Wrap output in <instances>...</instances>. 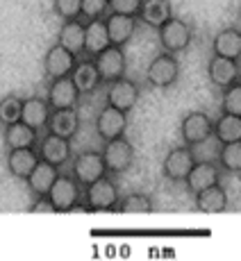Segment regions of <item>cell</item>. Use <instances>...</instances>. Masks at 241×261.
<instances>
[{
  "label": "cell",
  "instance_id": "1",
  "mask_svg": "<svg viewBox=\"0 0 241 261\" xmlns=\"http://www.w3.org/2000/svg\"><path fill=\"white\" fill-rule=\"evenodd\" d=\"M118 187L112 177L103 175L100 179H96L93 184L84 187V200L82 207L87 212H114L118 207Z\"/></svg>",
  "mask_w": 241,
  "mask_h": 261
},
{
  "label": "cell",
  "instance_id": "2",
  "mask_svg": "<svg viewBox=\"0 0 241 261\" xmlns=\"http://www.w3.org/2000/svg\"><path fill=\"white\" fill-rule=\"evenodd\" d=\"M157 37H159V46L166 53H184L194 41V28L189 25L184 18L171 16L164 25L157 28Z\"/></svg>",
  "mask_w": 241,
  "mask_h": 261
},
{
  "label": "cell",
  "instance_id": "3",
  "mask_svg": "<svg viewBox=\"0 0 241 261\" xmlns=\"http://www.w3.org/2000/svg\"><path fill=\"white\" fill-rule=\"evenodd\" d=\"M48 198L53 200L55 212H73V209L82 207V184L73 175L59 173L48 191Z\"/></svg>",
  "mask_w": 241,
  "mask_h": 261
},
{
  "label": "cell",
  "instance_id": "4",
  "mask_svg": "<svg viewBox=\"0 0 241 261\" xmlns=\"http://www.w3.org/2000/svg\"><path fill=\"white\" fill-rule=\"evenodd\" d=\"M178 77H180V62L173 53H166V50L162 55H157V57H153V62L146 68V80L155 89L173 87L178 82Z\"/></svg>",
  "mask_w": 241,
  "mask_h": 261
},
{
  "label": "cell",
  "instance_id": "5",
  "mask_svg": "<svg viewBox=\"0 0 241 261\" xmlns=\"http://www.w3.org/2000/svg\"><path fill=\"white\" fill-rule=\"evenodd\" d=\"M103 159H105V168L112 175L128 173L130 166L134 164V148L128 139L116 137L109 139L103 145Z\"/></svg>",
  "mask_w": 241,
  "mask_h": 261
},
{
  "label": "cell",
  "instance_id": "6",
  "mask_svg": "<svg viewBox=\"0 0 241 261\" xmlns=\"http://www.w3.org/2000/svg\"><path fill=\"white\" fill-rule=\"evenodd\" d=\"M71 175L82 184V189L93 184L96 179L103 177V175H107L103 152H96V150H84V152H80L71 162Z\"/></svg>",
  "mask_w": 241,
  "mask_h": 261
},
{
  "label": "cell",
  "instance_id": "7",
  "mask_svg": "<svg viewBox=\"0 0 241 261\" xmlns=\"http://www.w3.org/2000/svg\"><path fill=\"white\" fill-rule=\"evenodd\" d=\"M139 95H141V89H139L137 82L123 77L114 80V82H107V93H105V102L112 105V107L120 109V112L130 114L134 109V105L139 102Z\"/></svg>",
  "mask_w": 241,
  "mask_h": 261
},
{
  "label": "cell",
  "instance_id": "8",
  "mask_svg": "<svg viewBox=\"0 0 241 261\" xmlns=\"http://www.w3.org/2000/svg\"><path fill=\"white\" fill-rule=\"evenodd\" d=\"M194 164H196V157H194L191 145L184 143V145H178V148H171L166 152L162 164V173L171 182H184L189 170L194 168Z\"/></svg>",
  "mask_w": 241,
  "mask_h": 261
},
{
  "label": "cell",
  "instance_id": "9",
  "mask_svg": "<svg viewBox=\"0 0 241 261\" xmlns=\"http://www.w3.org/2000/svg\"><path fill=\"white\" fill-rule=\"evenodd\" d=\"M180 134H182V141L187 145H198L214 134V120L205 112H189L182 118Z\"/></svg>",
  "mask_w": 241,
  "mask_h": 261
},
{
  "label": "cell",
  "instance_id": "10",
  "mask_svg": "<svg viewBox=\"0 0 241 261\" xmlns=\"http://www.w3.org/2000/svg\"><path fill=\"white\" fill-rule=\"evenodd\" d=\"M93 62H96L103 82H114V80L123 77L128 71V59H125V53L120 46H107L103 53L93 57Z\"/></svg>",
  "mask_w": 241,
  "mask_h": 261
},
{
  "label": "cell",
  "instance_id": "11",
  "mask_svg": "<svg viewBox=\"0 0 241 261\" xmlns=\"http://www.w3.org/2000/svg\"><path fill=\"white\" fill-rule=\"evenodd\" d=\"M39 157L46 159L53 166L62 168L64 164H68L73 159L71 139H64V137H57V134L48 132L43 139H39Z\"/></svg>",
  "mask_w": 241,
  "mask_h": 261
},
{
  "label": "cell",
  "instance_id": "12",
  "mask_svg": "<svg viewBox=\"0 0 241 261\" xmlns=\"http://www.w3.org/2000/svg\"><path fill=\"white\" fill-rule=\"evenodd\" d=\"M78 57L73 53H68L64 46L55 43L53 48H48L46 57H43V73L48 80H57V77H66L73 73Z\"/></svg>",
  "mask_w": 241,
  "mask_h": 261
},
{
  "label": "cell",
  "instance_id": "13",
  "mask_svg": "<svg viewBox=\"0 0 241 261\" xmlns=\"http://www.w3.org/2000/svg\"><path fill=\"white\" fill-rule=\"evenodd\" d=\"M80 98L82 93L78 91V87L73 84L71 75L66 77H57V80H50V87H48V102L53 109H73L78 107Z\"/></svg>",
  "mask_w": 241,
  "mask_h": 261
},
{
  "label": "cell",
  "instance_id": "14",
  "mask_svg": "<svg viewBox=\"0 0 241 261\" xmlns=\"http://www.w3.org/2000/svg\"><path fill=\"white\" fill-rule=\"evenodd\" d=\"M125 127H128V114L125 112L112 107V105H105V107L100 109V114L96 118V132H98V137L103 139V141L123 137Z\"/></svg>",
  "mask_w": 241,
  "mask_h": 261
},
{
  "label": "cell",
  "instance_id": "15",
  "mask_svg": "<svg viewBox=\"0 0 241 261\" xmlns=\"http://www.w3.org/2000/svg\"><path fill=\"white\" fill-rule=\"evenodd\" d=\"M137 16H128V14H116V12H109L105 16V25H107V32H109V41L112 46H120L123 48L130 39L134 37L137 32Z\"/></svg>",
  "mask_w": 241,
  "mask_h": 261
},
{
  "label": "cell",
  "instance_id": "16",
  "mask_svg": "<svg viewBox=\"0 0 241 261\" xmlns=\"http://www.w3.org/2000/svg\"><path fill=\"white\" fill-rule=\"evenodd\" d=\"M50 107L48 98H39V95H32V98L23 100V109H21V120L30 127H34L37 132L48 127V118H50Z\"/></svg>",
  "mask_w": 241,
  "mask_h": 261
},
{
  "label": "cell",
  "instance_id": "17",
  "mask_svg": "<svg viewBox=\"0 0 241 261\" xmlns=\"http://www.w3.org/2000/svg\"><path fill=\"white\" fill-rule=\"evenodd\" d=\"M207 75L212 80V84H216L219 89H225L239 80V62L237 59L214 55L207 64Z\"/></svg>",
  "mask_w": 241,
  "mask_h": 261
},
{
  "label": "cell",
  "instance_id": "18",
  "mask_svg": "<svg viewBox=\"0 0 241 261\" xmlns=\"http://www.w3.org/2000/svg\"><path fill=\"white\" fill-rule=\"evenodd\" d=\"M39 152L34 148H14L7 150V170L9 175H14L16 179H28L34 166L39 164Z\"/></svg>",
  "mask_w": 241,
  "mask_h": 261
},
{
  "label": "cell",
  "instance_id": "19",
  "mask_svg": "<svg viewBox=\"0 0 241 261\" xmlns=\"http://www.w3.org/2000/svg\"><path fill=\"white\" fill-rule=\"evenodd\" d=\"M71 80H73V84L78 87V91L82 95L93 93L100 84H103V77H100L93 57L91 59H78V64H75V68L71 73Z\"/></svg>",
  "mask_w": 241,
  "mask_h": 261
},
{
  "label": "cell",
  "instance_id": "20",
  "mask_svg": "<svg viewBox=\"0 0 241 261\" xmlns=\"http://www.w3.org/2000/svg\"><path fill=\"white\" fill-rule=\"evenodd\" d=\"M221 182V170L214 162H196L194 168L189 170L187 179H184V184H187V189L191 191L196 195L198 191L212 187V184H219Z\"/></svg>",
  "mask_w": 241,
  "mask_h": 261
},
{
  "label": "cell",
  "instance_id": "21",
  "mask_svg": "<svg viewBox=\"0 0 241 261\" xmlns=\"http://www.w3.org/2000/svg\"><path fill=\"white\" fill-rule=\"evenodd\" d=\"M107 46H112V41H109L105 18H91V21L84 23V55L96 57Z\"/></svg>",
  "mask_w": 241,
  "mask_h": 261
},
{
  "label": "cell",
  "instance_id": "22",
  "mask_svg": "<svg viewBox=\"0 0 241 261\" xmlns=\"http://www.w3.org/2000/svg\"><path fill=\"white\" fill-rule=\"evenodd\" d=\"M46 129L57 134V137L73 139L80 129V116H78V112H75V107L73 109H53Z\"/></svg>",
  "mask_w": 241,
  "mask_h": 261
},
{
  "label": "cell",
  "instance_id": "23",
  "mask_svg": "<svg viewBox=\"0 0 241 261\" xmlns=\"http://www.w3.org/2000/svg\"><path fill=\"white\" fill-rule=\"evenodd\" d=\"M57 175H59V168L57 166L48 164L46 159H39V164L34 166L32 173H30V177L25 179V184H28L30 193H34V195H48V191L55 184Z\"/></svg>",
  "mask_w": 241,
  "mask_h": 261
},
{
  "label": "cell",
  "instance_id": "24",
  "mask_svg": "<svg viewBox=\"0 0 241 261\" xmlns=\"http://www.w3.org/2000/svg\"><path fill=\"white\" fill-rule=\"evenodd\" d=\"M5 145L7 150L14 148H34L39 143V132L30 125H25L23 120H16V123L5 125Z\"/></svg>",
  "mask_w": 241,
  "mask_h": 261
},
{
  "label": "cell",
  "instance_id": "25",
  "mask_svg": "<svg viewBox=\"0 0 241 261\" xmlns=\"http://www.w3.org/2000/svg\"><path fill=\"white\" fill-rule=\"evenodd\" d=\"M196 209L203 214H221L228 209V193L221 187V182L196 193Z\"/></svg>",
  "mask_w": 241,
  "mask_h": 261
},
{
  "label": "cell",
  "instance_id": "26",
  "mask_svg": "<svg viewBox=\"0 0 241 261\" xmlns=\"http://www.w3.org/2000/svg\"><path fill=\"white\" fill-rule=\"evenodd\" d=\"M214 55L230 59H241V30L239 28H223L216 37L212 39Z\"/></svg>",
  "mask_w": 241,
  "mask_h": 261
},
{
  "label": "cell",
  "instance_id": "27",
  "mask_svg": "<svg viewBox=\"0 0 241 261\" xmlns=\"http://www.w3.org/2000/svg\"><path fill=\"white\" fill-rule=\"evenodd\" d=\"M171 16H173V7H171L168 0H143L137 18L143 25H148V28L157 30L159 25H164Z\"/></svg>",
  "mask_w": 241,
  "mask_h": 261
},
{
  "label": "cell",
  "instance_id": "28",
  "mask_svg": "<svg viewBox=\"0 0 241 261\" xmlns=\"http://www.w3.org/2000/svg\"><path fill=\"white\" fill-rule=\"evenodd\" d=\"M57 43L64 46L68 53H73L75 57L84 53V23L80 18H71V21H64L62 30H59Z\"/></svg>",
  "mask_w": 241,
  "mask_h": 261
},
{
  "label": "cell",
  "instance_id": "29",
  "mask_svg": "<svg viewBox=\"0 0 241 261\" xmlns=\"http://www.w3.org/2000/svg\"><path fill=\"white\" fill-rule=\"evenodd\" d=\"M214 139L219 143L241 141V116L221 112V116L214 120Z\"/></svg>",
  "mask_w": 241,
  "mask_h": 261
},
{
  "label": "cell",
  "instance_id": "30",
  "mask_svg": "<svg viewBox=\"0 0 241 261\" xmlns=\"http://www.w3.org/2000/svg\"><path fill=\"white\" fill-rule=\"evenodd\" d=\"M216 159L223 170H228V173H241V141L221 143Z\"/></svg>",
  "mask_w": 241,
  "mask_h": 261
},
{
  "label": "cell",
  "instance_id": "31",
  "mask_svg": "<svg viewBox=\"0 0 241 261\" xmlns=\"http://www.w3.org/2000/svg\"><path fill=\"white\" fill-rule=\"evenodd\" d=\"M118 212L123 214H150L153 212V200L146 193H128L118 200Z\"/></svg>",
  "mask_w": 241,
  "mask_h": 261
},
{
  "label": "cell",
  "instance_id": "32",
  "mask_svg": "<svg viewBox=\"0 0 241 261\" xmlns=\"http://www.w3.org/2000/svg\"><path fill=\"white\" fill-rule=\"evenodd\" d=\"M21 109H23V98H18V95L9 93L5 98H0V123H3V127L21 120Z\"/></svg>",
  "mask_w": 241,
  "mask_h": 261
},
{
  "label": "cell",
  "instance_id": "33",
  "mask_svg": "<svg viewBox=\"0 0 241 261\" xmlns=\"http://www.w3.org/2000/svg\"><path fill=\"white\" fill-rule=\"evenodd\" d=\"M221 109L228 114H237L241 116V82H234L223 89L221 95Z\"/></svg>",
  "mask_w": 241,
  "mask_h": 261
},
{
  "label": "cell",
  "instance_id": "34",
  "mask_svg": "<svg viewBox=\"0 0 241 261\" xmlns=\"http://www.w3.org/2000/svg\"><path fill=\"white\" fill-rule=\"evenodd\" d=\"M53 9L62 21L82 16V0H53Z\"/></svg>",
  "mask_w": 241,
  "mask_h": 261
},
{
  "label": "cell",
  "instance_id": "35",
  "mask_svg": "<svg viewBox=\"0 0 241 261\" xmlns=\"http://www.w3.org/2000/svg\"><path fill=\"white\" fill-rule=\"evenodd\" d=\"M107 14H109V0H82V16L87 21L105 18Z\"/></svg>",
  "mask_w": 241,
  "mask_h": 261
},
{
  "label": "cell",
  "instance_id": "36",
  "mask_svg": "<svg viewBox=\"0 0 241 261\" xmlns=\"http://www.w3.org/2000/svg\"><path fill=\"white\" fill-rule=\"evenodd\" d=\"M143 0H109V12L128 14V16H139Z\"/></svg>",
  "mask_w": 241,
  "mask_h": 261
},
{
  "label": "cell",
  "instance_id": "37",
  "mask_svg": "<svg viewBox=\"0 0 241 261\" xmlns=\"http://www.w3.org/2000/svg\"><path fill=\"white\" fill-rule=\"evenodd\" d=\"M30 212L32 214H57L53 200H50L48 195H37V200L30 204Z\"/></svg>",
  "mask_w": 241,
  "mask_h": 261
},
{
  "label": "cell",
  "instance_id": "38",
  "mask_svg": "<svg viewBox=\"0 0 241 261\" xmlns=\"http://www.w3.org/2000/svg\"><path fill=\"white\" fill-rule=\"evenodd\" d=\"M239 82H241V71H239Z\"/></svg>",
  "mask_w": 241,
  "mask_h": 261
}]
</instances>
